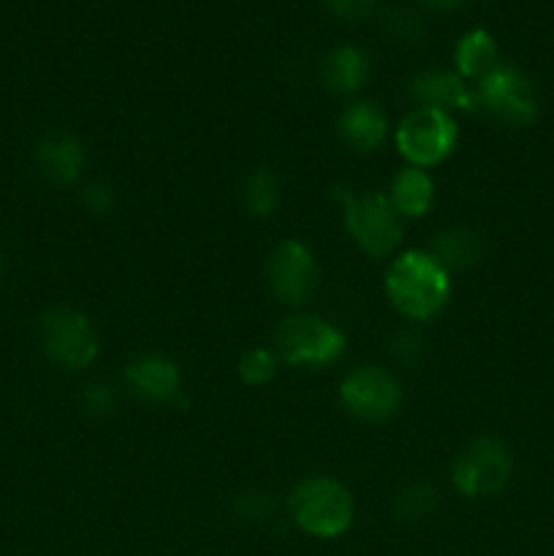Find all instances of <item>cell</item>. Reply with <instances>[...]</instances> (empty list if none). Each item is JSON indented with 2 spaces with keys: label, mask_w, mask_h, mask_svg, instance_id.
<instances>
[{
  "label": "cell",
  "mask_w": 554,
  "mask_h": 556,
  "mask_svg": "<svg viewBox=\"0 0 554 556\" xmlns=\"http://www.w3.org/2000/svg\"><path fill=\"white\" fill-rule=\"evenodd\" d=\"M456 136L459 130L449 112L416 106L407 117H402L400 128H396V147L411 166L427 168L438 166L454 152Z\"/></svg>",
  "instance_id": "7"
},
{
  "label": "cell",
  "mask_w": 554,
  "mask_h": 556,
  "mask_svg": "<svg viewBox=\"0 0 554 556\" xmlns=\"http://www.w3.org/2000/svg\"><path fill=\"white\" fill-rule=\"evenodd\" d=\"M424 345L427 342H424V337L416 329H400L391 337V356L400 364H405V367H413L424 356V351H427Z\"/></svg>",
  "instance_id": "25"
},
{
  "label": "cell",
  "mask_w": 554,
  "mask_h": 556,
  "mask_svg": "<svg viewBox=\"0 0 554 556\" xmlns=\"http://www.w3.org/2000/svg\"><path fill=\"white\" fill-rule=\"evenodd\" d=\"M369 76V58L364 49L337 47L320 63V79H324L326 90L337 92V96H353L362 90V85Z\"/></svg>",
  "instance_id": "15"
},
{
  "label": "cell",
  "mask_w": 554,
  "mask_h": 556,
  "mask_svg": "<svg viewBox=\"0 0 554 556\" xmlns=\"http://www.w3.org/2000/svg\"><path fill=\"white\" fill-rule=\"evenodd\" d=\"M340 402L358 421L378 424L400 410L402 386L386 369L358 367L340 383Z\"/></svg>",
  "instance_id": "9"
},
{
  "label": "cell",
  "mask_w": 554,
  "mask_h": 556,
  "mask_svg": "<svg viewBox=\"0 0 554 556\" xmlns=\"http://www.w3.org/2000/svg\"><path fill=\"white\" fill-rule=\"evenodd\" d=\"M266 282H269L275 299L299 307V304H307L318 288V264L302 242L286 239L269 253Z\"/></svg>",
  "instance_id": "10"
},
{
  "label": "cell",
  "mask_w": 554,
  "mask_h": 556,
  "mask_svg": "<svg viewBox=\"0 0 554 556\" xmlns=\"http://www.w3.org/2000/svg\"><path fill=\"white\" fill-rule=\"evenodd\" d=\"M324 3L331 14L348 22L364 20L375 9V0H324Z\"/></svg>",
  "instance_id": "27"
},
{
  "label": "cell",
  "mask_w": 554,
  "mask_h": 556,
  "mask_svg": "<svg viewBox=\"0 0 554 556\" xmlns=\"http://www.w3.org/2000/svg\"><path fill=\"white\" fill-rule=\"evenodd\" d=\"M514 476V454L498 438H478L456 454L451 481L465 497H494Z\"/></svg>",
  "instance_id": "5"
},
{
  "label": "cell",
  "mask_w": 554,
  "mask_h": 556,
  "mask_svg": "<svg viewBox=\"0 0 554 556\" xmlns=\"http://www.w3.org/2000/svg\"><path fill=\"white\" fill-rule=\"evenodd\" d=\"M237 372L242 378V383L253 386V389L269 386L277 375V356L272 351H266V348H253V351H248L239 358Z\"/></svg>",
  "instance_id": "22"
},
{
  "label": "cell",
  "mask_w": 554,
  "mask_h": 556,
  "mask_svg": "<svg viewBox=\"0 0 554 556\" xmlns=\"http://www.w3.org/2000/svg\"><path fill=\"white\" fill-rule=\"evenodd\" d=\"M275 351L291 367H329L345 353V334L315 315H288L275 329Z\"/></svg>",
  "instance_id": "4"
},
{
  "label": "cell",
  "mask_w": 554,
  "mask_h": 556,
  "mask_svg": "<svg viewBox=\"0 0 554 556\" xmlns=\"http://www.w3.org/2000/svg\"><path fill=\"white\" fill-rule=\"evenodd\" d=\"M293 521L310 538L331 541L345 535L353 521L351 492L329 476H310L288 494Z\"/></svg>",
  "instance_id": "2"
},
{
  "label": "cell",
  "mask_w": 554,
  "mask_h": 556,
  "mask_svg": "<svg viewBox=\"0 0 554 556\" xmlns=\"http://www.w3.org/2000/svg\"><path fill=\"white\" fill-rule=\"evenodd\" d=\"M234 510H237L244 521H266L275 514V500L266 492L253 489V492H244L234 500Z\"/></svg>",
  "instance_id": "24"
},
{
  "label": "cell",
  "mask_w": 554,
  "mask_h": 556,
  "mask_svg": "<svg viewBox=\"0 0 554 556\" xmlns=\"http://www.w3.org/2000/svg\"><path fill=\"white\" fill-rule=\"evenodd\" d=\"M3 271H5V261H3V253H0V280H3Z\"/></svg>",
  "instance_id": "29"
},
{
  "label": "cell",
  "mask_w": 554,
  "mask_h": 556,
  "mask_svg": "<svg viewBox=\"0 0 554 556\" xmlns=\"http://www.w3.org/2000/svg\"><path fill=\"white\" fill-rule=\"evenodd\" d=\"M454 63H456V74H459L462 79L481 81L483 76L492 74V71L500 65V49L492 33L487 30L465 33V36L456 41Z\"/></svg>",
  "instance_id": "17"
},
{
  "label": "cell",
  "mask_w": 554,
  "mask_h": 556,
  "mask_svg": "<svg viewBox=\"0 0 554 556\" xmlns=\"http://www.w3.org/2000/svg\"><path fill=\"white\" fill-rule=\"evenodd\" d=\"M413 101L418 106L440 109V112H476L481 109L478 90H473L459 74H451L443 68L418 71L407 85Z\"/></svg>",
  "instance_id": "11"
},
{
  "label": "cell",
  "mask_w": 554,
  "mask_h": 556,
  "mask_svg": "<svg viewBox=\"0 0 554 556\" xmlns=\"http://www.w3.org/2000/svg\"><path fill=\"white\" fill-rule=\"evenodd\" d=\"M435 182L424 168H402L391 182V206L402 217H421L432 206Z\"/></svg>",
  "instance_id": "18"
},
{
  "label": "cell",
  "mask_w": 554,
  "mask_h": 556,
  "mask_svg": "<svg viewBox=\"0 0 554 556\" xmlns=\"http://www.w3.org/2000/svg\"><path fill=\"white\" fill-rule=\"evenodd\" d=\"M125 380L147 402H174L179 389H182V375H179L177 364L166 356H136L134 362L125 367Z\"/></svg>",
  "instance_id": "13"
},
{
  "label": "cell",
  "mask_w": 554,
  "mask_h": 556,
  "mask_svg": "<svg viewBox=\"0 0 554 556\" xmlns=\"http://www.w3.org/2000/svg\"><path fill=\"white\" fill-rule=\"evenodd\" d=\"M340 139L356 152H373L383 144L389 134V117L383 109L373 101H356L345 106L337 117Z\"/></svg>",
  "instance_id": "14"
},
{
  "label": "cell",
  "mask_w": 554,
  "mask_h": 556,
  "mask_svg": "<svg viewBox=\"0 0 554 556\" xmlns=\"http://www.w3.org/2000/svg\"><path fill=\"white\" fill-rule=\"evenodd\" d=\"M438 505H440V494L432 483L413 481L396 494L394 505H391V514H394V519L400 521V525L416 527L432 519Z\"/></svg>",
  "instance_id": "19"
},
{
  "label": "cell",
  "mask_w": 554,
  "mask_h": 556,
  "mask_svg": "<svg viewBox=\"0 0 554 556\" xmlns=\"http://www.w3.org/2000/svg\"><path fill=\"white\" fill-rule=\"evenodd\" d=\"M465 3H470V0H418V5L427 11H432V14H445V11H456L462 9Z\"/></svg>",
  "instance_id": "28"
},
{
  "label": "cell",
  "mask_w": 554,
  "mask_h": 556,
  "mask_svg": "<svg viewBox=\"0 0 554 556\" xmlns=\"http://www.w3.org/2000/svg\"><path fill=\"white\" fill-rule=\"evenodd\" d=\"M36 163L49 182L68 188L79 182L85 168V147L68 130H49L36 144Z\"/></svg>",
  "instance_id": "12"
},
{
  "label": "cell",
  "mask_w": 554,
  "mask_h": 556,
  "mask_svg": "<svg viewBox=\"0 0 554 556\" xmlns=\"http://www.w3.org/2000/svg\"><path fill=\"white\" fill-rule=\"evenodd\" d=\"M242 199L244 210H248L250 215L269 217L272 212L277 210V204H280V182H277V177L269 168H255L248 177V182H244Z\"/></svg>",
  "instance_id": "20"
},
{
  "label": "cell",
  "mask_w": 554,
  "mask_h": 556,
  "mask_svg": "<svg viewBox=\"0 0 554 556\" xmlns=\"http://www.w3.org/2000/svg\"><path fill=\"white\" fill-rule=\"evenodd\" d=\"M380 33L389 41L400 43V47H416L424 38V22L416 11L405 9V5H389L380 11Z\"/></svg>",
  "instance_id": "21"
},
{
  "label": "cell",
  "mask_w": 554,
  "mask_h": 556,
  "mask_svg": "<svg viewBox=\"0 0 554 556\" xmlns=\"http://www.w3.org/2000/svg\"><path fill=\"white\" fill-rule=\"evenodd\" d=\"M429 255L445 271H465L476 266L483 255V242L470 228H445L429 244Z\"/></svg>",
  "instance_id": "16"
},
{
  "label": "cell",
  "mask_w": 554,
  "mask_h": 556,
  "mask_svg": "<svg viewBox=\"0 0 554 556\" xmlns=\"http://www.w3.org/2000/svg\"><path fill=\"white\" fill-rule=\"evenodd\" d=\"M481 109L503 125H530L538 117V98L530 79L514 65L500 63L492 74L478 81Z\"/></svg>",
  "instance_id": "8"
},
{
  "label": "cell",
  "mask_w": 554,
  "mask_h": 556,
  "mask_svg": "<svg viewBox=\"0 0 554 556\" xmlns=\"http://www.w3.org/2000/svg\"><path fill=\"white\" fill-rule=\"evenodd\" d=\"M335 199L345 212V228L353 242L373 258H383L402 242V223L391 201L375 190L353 193L348 188H335Z\"/></svg>",
  "instance_id": "3"
},
{
  "label": "cell",
  "mask_w": 554,
  "mask_h": 556,
  "mask_svg": "<svg viewBox=\"0 0 554 556\" xmlns=\"http://www.w3.org/2000/svg\"><path fill=\"white\" fill-rule=\"evenodd\" d=\"M386 296L411 320H432L449 304L451 275L421 250H407L386 275Z\"/></svg>",
  "instance_id": "1"
},
{
  "label": "cell",
  "mask_w": 554,
  "mask_h": 556,
  "mask_svg": "<svg viewBox=\"0 0 554 556\" xmlns=\"http://www.w3.org/2000/svg\"><path fill=\"white\" fill-rule=\"evenodd\" d=\"M81 204H85V210L92 212V215H106V212L114 206L112 188L103 182L87 185L85 193H81Z\"/></svg>",
  "instance_id": "26"
},
{
  "label": "cell",
  "mask_w": 554,
  "mask_h": 556,
  "mask_svg": "<svg viewBox=\"0 0 554 556\" xmlns=\"http://www.w3.org/2000/svg\"><path fill=\"white\" fill-rule=\"evenodd\" d=\"M81 410L87 413V416H109V413L117 407V394H114V389L109 383H87L85 389H81Z\"/></svg>",
  "instance_id": "23"
},
{
  "label": "cell",
  "mask_w": 554,
  "mask_h": 556,
  "mask_svg": "<svg viewBox=\"0 0 554 556\" xmlns=\"http://www.w3.org/2000/svg\"><path fill=\"white\" fill-rule=\"evenodd\" d=\"M38 337L43 353L63 369H85L98 358L96 329L79 309H43L38 318Z\"/></svg>",
  "instance_id": "6"
}]
</instances>
